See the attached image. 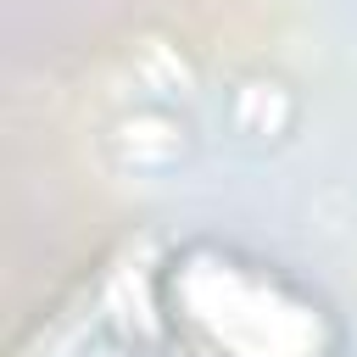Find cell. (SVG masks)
I'll use <instances>...</instances> for the list:
<instances>
[{
  "mask_svg": "<svg viewBox=\"0 0 357 357\" xmlns=\"http://www.w3.org/2000/svg\"><path fill=\"white\" fill-rule=\"evenodd\" d=\"M229 117H234V128H240V134L251 128L257 139H273V134L290 123V95H284V84H273V78H251V84H240V89H234Z\"/></svg>",
  "mask_w": 357,
  "mask_h": 357,
  "instance_id": "obj_1",
  "label": "cell"
}]
</instances>
